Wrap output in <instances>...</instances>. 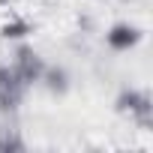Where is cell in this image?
Returning a JSON list of instances; mask_svg holds the SVG:
<instances>
[{
    "mask_svg": "<svg viewBox=\"0 0 153 153\" xmlns=\"http://www.w3.org/2000/svg\"><path fill=\"white\" fill-rule=\"evenodd\" d=\"M114 108H117V114H126L129 120H135L141 129H150V123H153V102H150L147 90L123 87L114 99Z\"/></svg>",
    "mask_w": 153,
    "mask_h": 153,
    "instance_id": "6da1fadb",
    "label": "cell"
},
{
    "mask_svg": "<svg viewBox=\"0 0 153 153\" xmlns=\"http://www.w3.org/2000/svg\"><path fill=\"white\" fill-rule=\"evenodd\" d=\"M21 102V93L18 90H0V114H12Z\"/></svg>",
    "mask_w": 153,
    "mask_h": 153,
    "instance_id": "52a82bcc",
    "label": "cell"
},
{
    "mask_svg": "<svg viewBox=\"0 0 153 153\" xmlns=\"http://www.w3.org/2000/svg\"><path fill=\"white\" fill-rule=\"evenodd\" d=\"M45 60L30 48V45H18L15 48V60H12V69H15V75L21 78V84L24 87H33V84H39V78H42V72H45Z\"/></svg>",
    "mask_w": 153,
    "mask_h": 153,
    "instance_id": "7a4b0ae2",
    "label": "cell"
},
{
    "mask_svg": "<svg viewBox=\"0 0 153 153\" xmlns=\"http://www.w3.org/2000/svg\"><path fill=\"white\" fill-rule=\"evenodd\" d=\"M33 30H36V27H33L27 18L12 15V18H6L3 24H0V39H6V42H21V39H27Z\"/></svg>",
    "mask_w": 153,
    "mask_h": 153,
    "instance_id": "5b68a950",
    "label": "cell"
},
{
    "mask_svg": "<svg viewBox=\"0 0 153 153\" xmlns=\"http://www.w3.org/2000/svg\"><path fill=\"white\" fill-rule=\"evenodd\" d=\"M27 144L18 138V135H12V132H6V135H0V150H24Z\"/></svg>",
    "mask_w": 153,
    "mask_h": 153,
    "instance_id": "ba28073f",
    "label": "cell"
},
{
    "mask_svg": "<svg viewBox=\"0 0 153 153\" xmlns=\"http://www.w3.org/2000/svg\"><path fill=\"white\" fill-rule=\"evenodd\" d=\"M39 84H42L51 96H66V90H69V72H66L63 66H45Z\"/></svg>",
    "mask_w": 153,
    "mask_h": 153,
    "instance_id": "277c9868",
    "label": "cell"
},
{
    "mask_svg": "<svg viewBox=\"0 0 153 153\" xmlns=\"http://www.w3.org/2000/svg\"><path fill=\"white\" fill-rule=\"evenodd\" d=\"M141 39H144V30H141L138 24H132V21H117V24H111L108 33H105V45H108L114 54H126V51L138 48Z\"/></svg>",
    "mask_w": 153,
    "mask_h": 153,
    "instance_id": "3957f363",
    "label": "cell"
},
{
    "mask_svg": "<svg viewBox=\"0 0 153 153\" xmlns=\"http://www.w3.org/2000/svg\"><path fill=\"white\" fill-rule=\"evenodd\" d=\"M0 90H18V93L27 90V87L21 84V78L15 75L12 63H0Z\"/></svg>",
    "mask_w": 153,
    "mask_h": 153,
    "instance_id": "8992f818",
    "label": "cell"
}]
</instances>
